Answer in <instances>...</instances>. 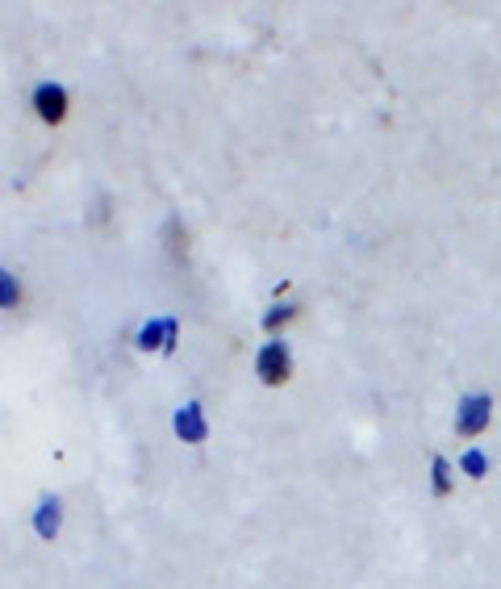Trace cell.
<instances>
[{
    "instance_id": "obj_3",
    "label": "cell",
    "mask_w": 501,
    "mask_h": 589,
    "mask_svg": "<svg viewBox=\"0 0 501 589\" xmlns=\"http://www.w3.org/2000/svg\"><path fill=\"white\" fill-rule=\"evenodd\" d=\"M34 113L46 126H59L67 117V88L63 84H38L34 88Z\"/></svg>"
},
{
    "instance_id": "obj_6",
    "label": "cell",
    "mask_w": 501,
    "mask_h": 589,
    "mask_svg": "<svg viewBox=\"0 0 501 589\" xmlns=\"http://www.w3.org/2000/svg\"><path fill=\"white\" fill-rule=\"evenodd\" d=\"M59 527H63V502L55 493H46L38 502V514H34V531H38V539H55Z\"/></svg>"
},
{
    "instance_id": "obj_1",
    "label": "cell",
    "mask_w": 501,
    "mask_h": 589,
    "mask_svg": "<svg viewBox=\"0 0 501 589\" xmlns=\"http://www.w3.org/2000/svg\"><path fill=\"white\" fill-rule=\"evenodd\" d=\"M489 422H493V397L489 393H464L456 402V435L460 439L485 435Z\"/></svg>"
},
{
    "instance_id": "obj_4",
    "label": "cell",
    "mask_w": 501,
    "mask_h": 589,
    "mask_svg": "<svg viewBox=\"0 0 501 589\" xmlns=\"http://www.w3.org/2000/svg\"><path fill=\"white\" fill-rule=\"evenodd\" d=\"M172 427H176V435H180L184 443H205V439H209V422H205V410H201L197 402L180 406L176 418H172Z\"/></svg>"
},
{
    "instance_id": "obj_7",
    "label": "cell",
    "mask_w": 501,
    "mask_h": 589,
    "mask_svg": "<svg viewBox=\"0 0 501 589\" xmlns=\"http://www.w3.org/2000/svg\"><path fill=\"white\" fill-rule=\"evenodd\" d=\"M489 468H493V464H489V456L481 452V447H468V452L460 456V473H464V477H472V481L489 477Z\"/></svg>"
},
{
    "instance_id": "obj_10",
    "label": "cell",
    "mask_w": 501,
    "mask_h": 589,
    "mask_svg": "<svg viewBox=\"0 0 501 589\" xmlns=\"http://www.w3.org/2000/svg\"><path fill=\"white\" fill-rule=\"evenodd\" d=\"M293 318H297V305H293V301H284V305H272V310L264 314V331H276V326L293 322Z\"/></svg>"
},
{
    "instance_id": "obj_9",
    "label": "cell",
    "mask_w": 501,
    "mask_h": 589,
    "mask_svg": "<svg viewBox=\"0 0 501 589\" xmlns=\"http://www.w3.org/2000/svg\"><path fill=\"white\" fill-rule=\"evenodd\" d=\"M21 305V285H17V276L0 268V310H17Z\"/></svg>"
},
{
    "instance_id": "obj_8",
    "label": "cell",
    "mask_w": 501,
    "mask_h": 589,
    "mask_svg": "<svg viewBox=\"0 0 501 589\" xmlns=\"http://www.w3.org/2000/svg\"><path fill=\"white\" fill-rule=\"evenodd\" d=\"M431 489H435V498H447L451 493V464H447V456H431Z\"/></svg>"
},
{
    "instance_id": "obj_2",
    "label": "cell",
    "mask_w": 501,
    "mask_h": 589,
    "mask_svg": "<svg viewBox=\"0 0 501 589\" xmlns=\"http://www.w3.org/2000/svg\"><path fill=\"white\" fill-rule=\"evenodd\" d=\"M255 376L264 385H284L293 376V356H289V343L284 339H272V343H264L259 347V356H255Z\"/></svg>"
},
{
    "instance_id": "obj_5",
    "label": "cell",
    "mask_w": 501,
    "mask_h": 589,
    "mask_svg": "<svg viewBox=\"0 0 501 589\" xmlns=\"http://www.w3.org/2000/svg\"><path fill=\"white\" fill-rule=\"evenodd\" d=\"M176 331H180L176 318H159V322H147V326H142L134 343H138L142 351H172V347H176Z\"/></svg>"
}]
</instances>
